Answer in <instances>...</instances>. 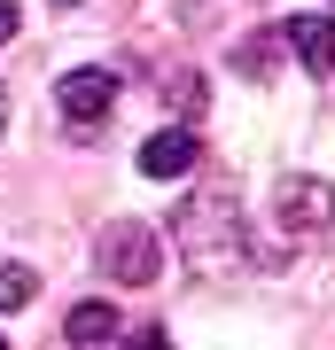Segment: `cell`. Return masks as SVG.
<instances>
[{
	"label": "cell",
	"instance_id": "obj_7",
	"mask_svg": "<svg viewBox=\"0 0 335 350\" xmlns=\"http://www.w3.org/2000/svg\"><path fill=\"white\" fill-rule=\"evenodd\" d=\"M62 335H71L78 350H101V342H117V304H71V319H62Z\"/></svg>",
	"mask_w": 335,
	"mask_h": 350
},
{
	"label": "cell",
	"instance_id": "obj_1",
	"mask_svg": "<svg viewBox=\"0 0 335 350\" xmlns=\"http://www.w3.org/2000/svg\"><path fill=\"white\" fill-rule=\"evenodd\" d=\"M179 257L195 265L203 280H219V273H242V257H249V241H242V218H234V195L226 187H203L195 202L179 211Z\"/></svg>",
	"mask_w": 335,
	"mask_h": 350
},
{
	"label": "cell",
	"instance_id": "obj_10",
	"mask_svg": "<svg viewBox=\"0 0 335 350\" xmlns=\"http://www.w3.org/2000/svg\"><path fill=\"white\" fill-rule=\"evenodd\" d=\"M117 350H172V335H164V327H133Z\"/></svg>",
	"mask_w": 335,
	"mask_h": 350
},
{
	"label": "cell",
	"instance_id": "obj_13",
	"mask_svg": "<svg viewBox=\"0 0 335 350\" xmlns=\"http://www.w3.org/2000/svg\"><path fill=\"white\" fill-rule=\"evenodd\" d=\"M0 350H8V342H0Z\"/></svg>",
	"mask_w": 335,
	"mask_h": 350
},
{
	"label": "cell",
	"instance_id": "obj_11",
	"mask_svg": "<svg viewBox=\"0 0 335 350\" xmlns=\"http://www.w3.org/2000/svg\"><path fill=\"white\" fill-rule=\"evenodd\" d=\"M16 39V0H0V47Z\"/></svg>",
	"mask_w": 335,
	"mask_h": 350
},
{
	"label": "cell",
	"instance_id": "obj_6",
	"mask_svg": "<svg viewBox=\"0 0 335 350\" xmlns=\"http://www.w3.org/2000/svg\"><path fill=\"white\" fill-rule=\"evenodd\" d=\"M281 39L297 47V63H304L312 78H327V70H335V24H327V16H288Z\"/></svg>",
	"mask_w": 335,
	"mask_h": 350
},
{
	"label": "cell",
	"instance_id": "obj_4",
	"mask_svg": "<svg viewBox=\"0 0 335 350\" xmlns=\"http://www.w3.org/2000/svg\"><path fill=\"white\" fill-rule=\"evenodd\" d=\"M110 109H117V70H71L62 78V117H71L78 133L110 125Z\"/></svg>",
	"mask_w": 335,
	"mask_h": 350
},
{
	"label": "cell",
	"instance_id": "obj_3",
	"mask_svg": "<svg viewBox=\"0 0 335 350\" xmlns=\"http://www.w3.org/2000/svg\"><path fill=\"white\" fill-rule=\"evenodd\" d=\"M273 211H281V234H297V241H320L327 226H335V187L327 179H281L273 187Z\"/></svg>",
	"mask_w": 335,
	"mask_h": 350
},
{
	"label": "cell",
	"instance_id": "obj_2",
	"mask_svg": "<svg viewBox=\"0 0 335 350\" xmlns=\"http://www.w3.org/2000/svg\"><path fill=\"white\" fill-rule=\"evenodd\" d=\"M101 280H125V288L164 280V234H156L149 218H117V226H101Z\"/></svg>",
	"mask_w": 335,
	"mask_h": 350
},
{
	"label": "cell",
	"instance_id": "obj_8",
	"mask_svg": "<svg viewBox=\"0 0 335 350\" xmlns=\"http://www.w3.org/2000/svg\"><path fill=\"white\" fill-rule=\"evenodd\" d=\"M32 304V265H0V312H24Z\"/></svg>",
	"mask_w": 335,
	"mask_h": 350
},
{
	"label": "cell",
	"instance_id": "obj_12",
	"mask_svg": "<svg viewBox=\"0 0 335 350\" xmlns=\"http://www.w3.org/2000/svg\"><path fill=\"white\" fill-rule=\"evenodd\" d=\"M0 133H8V94H0Z\"/></svg>",
	"mask_w": 335,
	"mask_h": 350
},
{
	"label": "cell",
	"instance_id": "obj_5",
	"mask_svg": "<svg viewBox=\"0 0 335 350\" xmlns=\"http://www.w3.org/2000/svg\"><path fill=\"white\" fill-rule=\"evenodd\" d=\"M195 156H203L195 125H164V133L140 140V172H149V179H187V172H195Z\"/></svg>",
	"mask_w": 335,
	"mask_h": 350
},
{
	"label": "cell",
	"instance_id": "obj_9",
	"mask_svg": "<svg viewBox=\"0 0 335 350\" xmlns=\"http://www.w3.org/2000/svg\"><path fill=\"white\" fill-rule=\"evenodd\" d=\"M172 101L195 117V109H203V78H195V70H179V78H172Z\"/></svg>",
	"mask_w": 335,
	"mask_h": 350
}]
</instances>
